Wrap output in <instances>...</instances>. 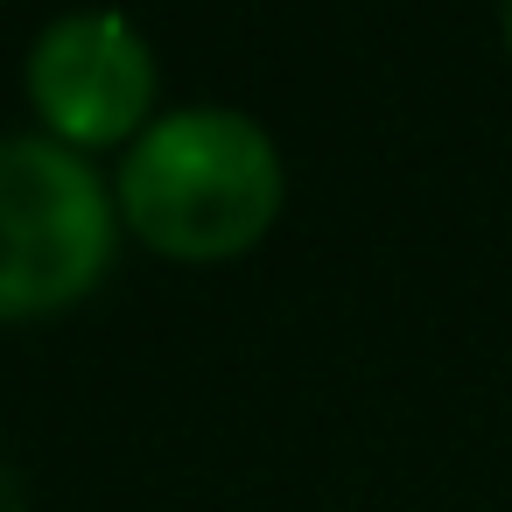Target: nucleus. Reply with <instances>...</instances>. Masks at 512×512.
<instances>
[{
    "label": "nucleus",
    "mask_w": 512,
    "mask_h": 512,
    "mask_svg": "<svg viewBox=\"0 0 512 512\" xmlns=\"http://www.w3.org/2000/svg\"><path fill=\"white\" fill-rule=\"evenodd\" d=\"M288 169L274 134L239 106H176L127 148L120 225L169 260H232L281 218Z\"/></svg>",
    "instance_id": "nucleus-1"
},
{
    "label": "nucleus",
    "mask_w": 512,
    "mask_h": 512,
    "mask_svg": "<svg viewBox=\"0 0 512 512\" xmlns=\"http://www.w3.org/2000/svg\"><path fill=\"white\" fill-rule=\"evenodd\" d=\"M120 246V204L99 169L50 134L0 141V323L92 295Z\"/></svg>",
    "instance_id": "nucleus-2"
},
{
    "label": "nucleus",
    "mask_w": 512,
    "mask_h": 512,
    "mask_svg": "<svg viewBox=\"0 0 512 512\" xmlns=\"http://www.w3.org/2000/svg\"><path fill=\"white\" fill-rule=\"evenodd\" d=\"M22 78H29L36 120L71 155L120 148V141L134 148L148 134V120H155V50L113 8L57 15L29 43V71Z\"/></svg>",
    "instance_id": "nucleus-3"
},
{
    "label": "nucleus",
    "mask_w": 512,
    "mask_h": 512,
    "mask_svg": "<svg viewBox=\"0 0 512 512\" xmlns=\"http://www.w3.org/2000/svg\"><path fill=\"white\" fill-rule=\"evenodd\" d=\"M505 50H512V0H505Z\"/></svg>",
    "instance_id": "nucleus-4"
}]
</instances>
